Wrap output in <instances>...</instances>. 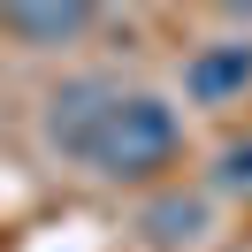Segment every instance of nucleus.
<instances>
[{"mask_svg":"<svg viewBox=\"0 0 252 252\" xmlns=\"http://www.w3.org/2000/svg\"><path fill=\"white\" fill-rule=\"evenodd\" d=\"M99 16V0H0V31L16 46H69Z\"/></svg>","mask_w":252,"mask_h":252,"instance_id":"2","label":"nucleus"},{"mask_svg":"<svg viewBox=\"0 0 252 252\" xmlns=\"http://www.w3.org/2000/svg\"><path fill=\"white\" fill-rule=\"evenodd\" d=\"M184 92L199 107H229V99L252 92V38H214L184 62Z\"/></svg>","mask_w":252,"mask_h":252,"instance_id":"3","label":"nucleus"},{"mask_svg":"<svg viewBox=\"0 0 252 252\" xmlns=\"http://www.w3.org/2000/svg\"><path fill=\"white\" fill-rule=\"evenodd\" d=\"M46 145L107 184H153L184 153V123L153 92H115L107 77H77L46 99Z\"/></svg>","mask_w":252,"mask_h":252,"instance_id":"1","label":"nucleus"},{"mask_svg":"<svg viewBox=\"0 0 252 252\" xmlns=\"http://www.w3.org/2000/svg\"><path fill=\"white\" fill-rule=\"evenodd\" d=\"M221 8H252V0H221Z\"/></svg>","mask_w":252,"mask_h":252,"instance_id":"5","label":"nucleus"},{"mask_svg":"<svg viewBox=\"0 0 252 252\" xmlns=\"http://www.w3.org/2000/svg\"><path fill=\"white\" fill-rule=\"evenodd\" d=\"M214 184H221V191H237V199H252V138H229V145H221Z\"/></svg>","mask_w":252,"mask_h":252,"instance_id":"4","label":"nucleus"}]
</instances>
